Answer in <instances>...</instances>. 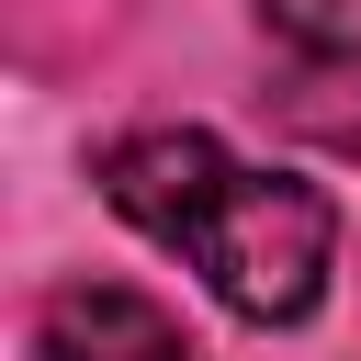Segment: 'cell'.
<instances>
[{
  "instance_id": "2",
  "label": "cell",
  "mask_w": 361,
  "mask_h": 361,
  "mask_svg": "<svg viewBox=\"0 0 361 361\" xmlns=\"http://www.w3.org/2000/svg\"><path fill=\"white\" fill-rule=\"evenodd\" d=\"M259 34L282 56L293 124L361 147V0H259Z\"/></svg>"
},
{
  "instance_id": "1",
  "label": "cell",
  "mask_w": 361,
  "mask_h": 361,
  "mask_svg": "<svg viewBox=\"0 0 361 361\" xmlns=\"http://www.w3.org/2000/svg\"><path fill=\"white\" fill-rule=\"evenodd\" d=\"M102 203L180 248L203 271V293L248 327H293L316 316L327 293V259H338V203L293 169H248L237 147H214L203 124H147V135H113L102 147Z\"/></svg>"
},
{
  "instance_id": "3",
  "label": "cell",
  "mask_w": 361,
  "mask_h": 361,
  "mask_svg": "<svg viewBox=\"0 0 361 361\" xmlns=\"http://www.w3.org/2000/svg\"><path fill=\"white\" fill-rule=\"evenodd\" d=\"M34 361H192V338L135 282H68L34 305Z\"/></svg>"
}]
</instances>
